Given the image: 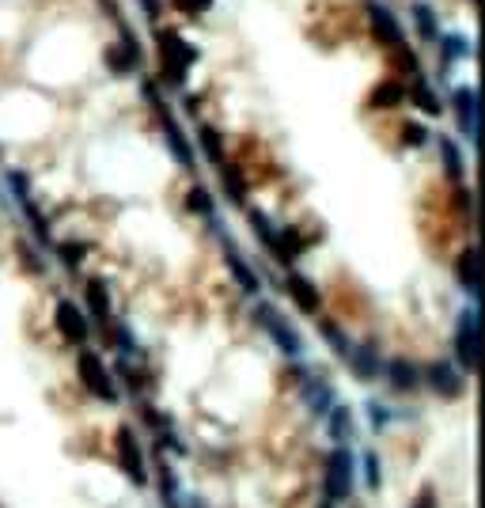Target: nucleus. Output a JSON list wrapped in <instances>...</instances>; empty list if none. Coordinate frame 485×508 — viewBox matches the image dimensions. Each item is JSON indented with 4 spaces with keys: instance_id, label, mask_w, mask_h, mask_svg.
Returning <instances> with one entry per match:
<instances>
[{
    "instance_id": "obj_36",
    "label": "nucleus",
    "mask_w": 485,
    "mask_h": 508,
    "mask_svg": "<svg viewBox=\"0 0 485 508\" xmlns=\"http://www.w3.org/2000/svg\"><path fill=\"white\" fill-rule=\"evenodd\" d=\"M114 349L121 353V357H137V349H141V346H137V337H133V330H129L126 323L114 330Z\"/></svg>"
},
{
    "instance_id": "obj_45",
    "label": "nucleus",
    "mask_w": 485,
    "mask_h": 508,
    "mask_svg": "<svg viewBox=\"0 0 485 508\" xmlns=\"http://www.w3.org/2000/svg\"><path fill=\"white\" fill-rule=\"evenodd\" d=\"M198 107H201V99H198V95H186V110L198 114Z\"/></svg>"
},
{
    "instance_id": "obj_32",
    "label": "nucleus",
    "mask_w": 485,
    "mask_h": 508,
    "mask_svg": "<svg viewBox=\"0 0 485 508\" xmlns=\"http://www.w3.org/2000/svg\"><path fill=\"white\" fill-rule=\"evenodd\" d=\"M319 334L326 337V342H331V349L345 361V353H349V346H353L349 337H345V330H341L338 323H331V319H322V323H319Z\"/></svg>"
},
{
    "instance_id": "obj_8",
    "label": "nucleus",
    "mask_w": 485,
    "mask_h": 508,
    "mask_svg": "<svg viewBox=\"0 0 485 508\" xmlns=\"http://www.w3.org/2000/svg\"><path fill=\"white\" fill-rule=\"evenodd\" d=\"M296 380H300V391H304V402L315 410L319 417H326L334 410V402H338V391H334V383H326L319 372H311V368H296Z\"/></svg>"
},
{
    "instance_id": "obj_42",
    "label": "nucleus",
    "mask_w": 485,
    "mask_h": 508,
    "mask_svg": "<svg viewBox=\"0 0 485 508\" xmlns=\"http://www.w3.org/2000/svg\"><path fill=\"white\" fill-rule=\"evenodd\" d=\"M137 4H141V12H145L148 23H155V20L163 15V0H137Z\"/></svg>"
},
{
    "instance_id": "obj_29",
    "label": "nucleus",
    "mask_w": 485,
    "mask_h": 508,
    "mask_svg": "<svg viewBox=\"0 0 485 508\" xmlns=\"http://www.w3.org/2000/svg\"><path fill=\"white\" fill-rule=\"evenodd\" d=\"M186 209H190V213H198V216H205V220H213V216H216V197H213L209 186H190Z\"/></svg>"
},
{
    "instance_id": "obj_40",
    "label": "nucleus",
    "mask_w": 485,
    "mask_h": 508,
    "mask_svg": "<svg viewBox=\"0 0 485 508\" xmlns=\"http://www.w3.org/2000/svg\"><path fill=\"white\" fill-rule=\"evenodd\" d=\"M8 182H12V190H15V201H31V190H27V175L23 171H8Z\"/></svg>"
},
{
    "instance_id": "obj_11",
    "label": "nucleus",
    "mask_w": 485,
    "mask_h": 508,
    "mask_svg": "<svg viewBox=\"0 0 485 508\" xmlns=\"http://www.w3.org/2000/svg\"><path fill=\"white\" fill-rule=\"evenodd\" d=\"M345 364L353 368V376L360 383H372L384 376V357H379V349L372 342H353L349 353H345Z\"/></svg>"
},
{
    "instance_id": "obj_30",
    "label": "nucleus",
    "mask_w": 485,
    "mask_h": 508,
    "mask_svg": "<svg viewBox=\"0 0 485 508\" xmlns=\"http://www.w3.org/2000/svg\"><path fill=\"white\" fill-rule=\"evenodd\" d=\"M20 209H23V216L31 220V228H34V235H39V240H42V243H49V216H46V213L39 209V201H34V197H31V201H23V206H20Z\"/></svg>"
},
{
    "instance_id": "obj_7",
    "label": "nucleus",
    "mask_w": 485,
    "mask_h": 508,
    "mask_svg": "<svg viewBox=\"0 0 485 508\" xmlns=\"http://www.w3.org/2000/svg\"><path fill=\"white\" fill-rule=\"evenodd\" d=\"M364 12H368V31H372V39L379 46H387V49L406 46V31H402V23L394 20V12L384 4V0H368Z\"/></svg>"
},
{
    "instance_id": "obj_38",
    "label": "nucleus",
    "mask_w": 485,
    "mask_h": 508,
    "mask_svg": "<svg viewBox=\"0 0 485 508\" xmlns=\"http://www.w3.org/2000/svg\"><path fill=\"white\" fill-rule=\"evenodd\" d=\"M402 133H406V145H410V148H421V145H428V137H432V129H428L425 122H406Z\"/></svg>"
},
{
    "instance_id": "obj_26",
    "label": "nucleus",
    "mask_w": 485,
    "mask_h": 508,
    "mask_svg": "<svg viewBox=\"0 0 485 508\" xmlns=\"http://www.w3.org/2000/svg\"><path fill=\"white\" fill-rule=\"evenodd\" d=\"M216 171H220V186H224V197H228L232 206H242V201H247V179H242V167L228 160V163H220Z\"/></svg>"
},
{
    "instance_id": "obj_47",
    "label": "nucleus",
    "mask_w": 485,
    "mask_h": 508,
    "mask_svg": "<svg viewBox=\"0 0 485 508\" xmlns=\"http://www.w3.org/2000/svg\"><path fill=\"white\" fill-rule=\"evenodd\" d=\"M322 508H334V501H326V504H322Z\"/></svg>"
},
{
    "instance_id": "obj_39",
    "label": "nucleus",
    "mask_w": 485,
    "mask_h": 508,
    "mask_svg": "<svg viewBox=\"0 0 485 508\" xmlns=\"http://www.w3.org/2000/svg\"><path fill=\"white\" fill-rule=\"evenodd\" d=\"M251 228H254V235H258V240H262V247L273 240V224H269V216L262 213V209H251Z\"/></svg>"
},
{
    "instance_id": "obj_22",
    "label": "nucleus",
    "mask_w": 485,
    "mask_h": 508,
    "mask_svg": "<svg viewBox=\"0 0 485 508\" xmlns=\"http://www.w3.org/2000/svg\"><path fill=\"white\" fill-rule=\"evenodd\" d=\"M410 20H413L418 35H421L428 46H436V39L444 35V27H440V15H436V8H432L428 0H413V4H410Z\"/></svg>"
},
{
    "instance_id": "obj_33",
    "label": "nucleus",
    "mask_w": 485,
    "mask_h": 508,
    "mask_svg": "<svg viewBox=\"0 0 485 508\" xmlns=\"http://www.w3.org/2000/svg\"><path fill=\"white\" fill-rule=\"evenodd\" d=\"M88 250H92V247L80 243V240H61V243H57V258H61L68 269H76L84 258H88Z\"/></svg>"
},
{
    "instance_id": "obj_5",
    "label": "nucleus",
    "mask_w": 485,
    "mask_h": 508,
    "mask_svg": "<svg viewBox=\"0 0 485 508\" xmlns=\"http://www.w3.org/2000/svg\"><path fill=\"white\" fill-rule=\"evenodd\" d=\"M141 61H145L141 42H137V35L126 23H121V42L102 49V65H107V73H114V76H129V73L141 69Z\"/></svg>"
},
{
    "instance_id": "obj_14",
    "label": "nucleus",
    "mask_w": 485,
    "mask_h": 508,
    "mask_svg": "<svg viewBox=\"0 0 485 508\" xmlns=\"http://www.w3.org/2000/svg\"><path fill=\"white\" fill-rule=\"evenodd\" d=\"M224 266L232 269V277H235V285H239L242 293H247V296H258V289H262V281H258V274L251 269V262L242 258L239 247L228 240V235H224Z\"/></svg>"
},
{
    "instance_id": "obj_37",
    "label": "nucleus",
    "mask_w": 485,
    "mask_h": 508,
    "mask_svg": "<svg viewBox=\"0 0 485 508\" xmlns=\"http://www.w3.org/2000/svg\"><path fill=\"white\" fill-rule=\"evenodd\" d=\"M141 95L148 99V107L155 110V114H160V110H167V99H163V92H160V83H155V80H141Z\"/></svg>"
},
{
    "instance_id": "obj_43",
    "label": "nucleus",
    "mask_w": 485,
    "mask_h": 508,
    "mask_svg": "<svg viewBox=\"0 0 485 508\" xmlns=\"http://www.w3.org/2000/svg\"><path fill=\"white\" fill-rule=\"evenodd\" d=\"M368 414H372V425H375V429H384L387 421H391V414L384 410V402H368Z\"/></svg>"
},
{
    "instance_id": "obj_20",
    "label": "nucleus",
    "mask_w": 485,
    "mask_h": 508,
    "mask_svg": "<svg viewBox=\"0 0 485 508\" xmlns=\"http://www.w3.org/2000/svg\"><path fill=\"white\" fill-rule=\"evenodd\" d=\"M285 289H288L292 303H296V308H300L304 315H319V308H322V296H319V289H315V285H311L304 274H288Z\"/></svg>"
},
{
    "instance_id": "obj_34",
    "label": "nucleus",
    "mask_w": 485,
    "mask_h": 508,
    "mask_svg": "<svg viewBox=\"0 0 485 508\" xmlns=\"http://www.w3.org/2000/svg\"><path fill=\"white\" fill-rule=\"evenodd\" d=\"M394 61H398V65H402V73H406V80H413V76H425V69H421V61H418V54H413V46H410V42L394 49Z\"/></svg>"
},
{
    "instance_id": "obj_1",
    "label": "nucleus",
    "mask_w": 485,
    "mask_h": 508,
    "mask_svg": "<svg viewBox=\"0 0 485 508\" xmlns=\"http://www.w3.org/2000/svg\"><path fill=\"white\" fill-rule=\"evenodd\" d=\"M198 46L182 39L175 27H160L155 31V61H160V80L167 83V88H186V76L190 69L198 65Z\"/></svg>"
},
{
    "instance_id": "obj_13",
    "label": "nucleus",
    "mask_w": 485,
    "mask_h": 508,
    "mask_svg": "<svg viewBox=\"0 0 485 508\" xmlns=\"http://www.w3.org/2000/svg\"><path fill=\"white\" fill-rule=\"evenodd\" d=\"M57 327H61V334H65L73 346H88L92 323H88V315H84L73 300H61V303H57Z\"/></svg>"
},
{
    "instance_id": "obj_19",
    "label": "nucleus",
    "mask_w": 485,
    "mask_h": 508,
    "mask_svg": "<svg viewBox=\"0 0 485 508\" xmlns=\"http://www.w3.org/2000/svg\"><path fill=\"white\" fill-rule=\"evenodd\" d=\"M455 281H459V289L466 296H478L481 289V266H478V247H463L459 250V258H455Z\"/></svg>"
},
{
    "instance_id": "obj_44",
    "label": "nucleus",
    "mask_w": 485,
    "mask_h": 508,
    "mask_svg": "<svg viewBox=\"0 0 485 508\" xmlns=\"http://www.w3.org/2000/svg\"><path fill=\"white\" fill-rule=\"evenodd\" d=\"M410 508H436V497H432V489H425V494H421L418 501H413Z\"/></svg>"
},
{
    "instance_id": "obj_15",
    "label": "nucleus",
    "mask_w": 485,
    "mask_h": 508,
    "mask_svg": "<svg viewBox=\"0 0 485 508\" xmlns=\"http://www.w3.org/2000/svg\"><path fill=\"white\" fill-rule=\"evenodd\" d=\"M160 126H163V141H167V148H171V156H175L182 167H198L194 145H190V141L182 137V126L175 122V114H171V107H167V110H160Z\"/></svg>"
},
{
    "instance_id": "obj_28",
    "label": "nucleus",
    "mask_w": 485,
    "mask_h": 508,
    "mask_svg": "<svg viewBox=\"0 0 485 508\" xmlns=\"http://www.w3.org/2000/svg\"><path fill=\"white\" fill-rule=\"evenodd\" d=\"M326 425H331V436L338 440V444H349V440H353V410L338 399L334 410L326 414Z\"/></svg>"
},
{
    "instance_id": "obj_27",
    "label": "nucleus",
    "mask_w": 485,
    "mask_h": 508,
    "mask_svg": "<svg viewBox=\"0 0 485 508\" xmlns=\"http://www.w3.org/2000/svg\"><path fill=\"white\" fill-rule=\"evenodd\" d=\"M198 148L205 152V156L213 160V167H220V163H228V148H224V133L216 129V126H209V122H201L198 126Z\"/></svg>"
},
{
    "instance_id": "obj_21",
    "label": "nucleus",
    "mask_w": 485,
    "mask_h": 508,
    "mask_svg": "<svg viewBox=\"0 0 485 508\" xmlns=\"http://www.w3.org/2000/svg\"><path fill=\"white\" fill-rule=\"evenodd\" d=\"M402 103H406V83L398 76H384L368 92V107L372 110H391V107H402Z\"/></svg>"
},
{
    "instance_id": "obj_46",
    "label": "nucleus",
    "mask_w": 485,
    "mask_h": 508,
    "mask_svg": "<svg viewBox=\"0 0 485 508\" xmlns=\"http://www.w3.org/2000/svg\"><path fill=\"white\" fill-rule=\"evenodd\" d=\"M102 8L110 12V20H118V0H102Z\"/></svg>"
},
{
    "instance_id": "obj_18",
    "label": "nucleus",
    "mask_w": 485,
    "mask_h": 508,
    "mask_svg": "<svg viewBox=\"0 0 485 508\" xmlns=\"http://www.w3.org/2000/svg\"><path fill=\"white\" fill-rule=\"evenodd\" d=\"M84 303H88V311H92L95 323L107 330V327H110V319H114V303H110L107 281H88V285H84Z\"/></svg>"
},
{
    "instance_id": "obj_3",
    "label": "nucleus",
    "mask_w": 485,
    "mask_h": 508,
    "mask_svg": "<svg viewBox=\"0 0 485 508\" xmlns=\"http://www.w3.org/2000/svg\"><path fill=\"white\" fill-rule=\"evenodd\" d=\"M481 357V337H478V311L463 308L455 323V364L459 372H474Z\"/></svg>"
},
{
    "instance_id": "obj_2",
    "label": "nucleus",
    "mask_w": 485,
    "mask_h": 508,
    "mask_svg": "<svg viewBox=\"0 0 485 508\" xmlns=\"http://www.w3.org/2000/svg\"><path fill=\"white\" fill-rule=\"evenodd\" d=\"M254 319H258V327H262V330L273 337V346L281 349L285 357H304V337H300V330L292 327L269 300H258V303H254Z\"/></svg>"
},
{
    "instance_id": "obj_4",
    "label": "nucleus",
    "mask_w": 485,
    "mask_h": 508,
    "mask_svg": "<svg viewBox=\"0 0 485 508\" xmlns=\"http://www.w3.org/2000/svg\"><path fill=\"white\" fill-rule=\"evenodd\" d=\"M76 368H80V380L84 387L102 399V402H118V387H114V376H110V368L99 361V353H92L88 346L80 349V357H76Z\"/></svg>"
},
{
    "instance_id": "obj_24",
    "label": "nucleus",
    "mask_w": 485,
    "mask_h": 508,
    "mask_svg": "<svg viewBox=\"0 0 485 508\" xmlns=\"http://www.w3.org/2000/svg\"><path fill=\"white\" fill-rule=\"evenodd\" d=\"M436 148H440V160H444L447 179L463 182V179H466V152L459 148V141L452 137V133H440V137H436Z\"/></svg>"
},
{
    "instance_id": "obj_41",
    "label": "nucleus",
    "mask_w": 485,
    "mask_h": 508,
    "mask_svg": "<svg viewBox=\"0 0 485 508\" xmlns=\"http://www.w3.org/2000/svg\"><path fill=\"white\" fill-rule=\"evenodd\" d=\"M364 470H368V486L379 489V460H375V451H364Z\"/></svg>"
},
{
    "instance_id": "obj_23",
    "label": "nucleus",
    "mask_w": 485,
    "mask_h": 508,
    "mask_svg": "<svg viewBox=\"0 0 485 508\" xmlns=\"http://www.w3.org/2000/svg\"><path fill=\"white\" fill-rule=\"evenodd\" d=\"M266 250H273V258L277 262H285V266H292L304 254V240H300V232L296 228H277L273 232V240L266 243Z\"/></svg>"
},
{
    "instance_id": "obj_12",
    "label": "nucleus",
    "mask_w": 485,
    "mask_h": 508,
    "mask_svg": "<svg viewBox=\"0 0 485 508\" xmlns=\"http://www.w3.org/2000/svg\"><path fill=\"white\" fill-rule=\"evenodd\" d=\"M118 451H121V467H126L129 482H133V486H148L145 451H141V444H137V433H133V429H121V433H118Z\"/></svg>"
},
{
    "instance_id": "obj_10",
    "label": "nucleus",
    "mask_w": 485,
    "mask_h": 508,
    "mask_svg": "<svg viewBox=\"0 0 485 508\" xmlns=\"http://www.w3.org/2000/svg\"><path fill=\"white\" fill-rule=\"evenodd\" d=\"M421 383H428L440 399L463 395V372L455 361H432L428 368H421Z\"/></svg>"
},
{
    "instance_id": "obj_25",
    "label": "nucleus",
    "mask_w": 485,
    "mask_h": 508,
    "mask_svg": "<svg viewBox=\"0 0 485 508\" xmlns=\"http://www.w3.org/2000/svg\"><path fill=\"white\" fill-rule=\"evenodd\" d=\"M436 49H440V65L447 69V65H455V61H466L474 54V46L466 35H459V31H444V35L436 39Z\"/></svg>"
},
{
    "instance_id": "obj_35",
    "label": "nucleus",
    "mask_w": 485,
    "mask_h": 508,
    "mask_svg": "<svg viewBox=\"0 0 485 508\" xmlns=\"http://www.w3.org/2000/svg\"><path fill=\"white\" fill-rule=\"evenodd\" d=\"M216 0H171V8H175L179 15H190V20H201L205 12H213Z\"/></svg>"
},
{
    "instance_id": "obj_17",
    "label": "nucleus",
    "mask_w": 485,
    "mask_h": 508,
    "mask_svg": "<svg viewBox=\"0 0 485 508\" xmlns=\"http://www.w3.org/2000/svg\"><path fill=\"white\" fill-rule=\"evenodd\" d=\"M384 372H387L391 391H398V395H410V391H418V387H421V368L413 364L410 357H391V361H384Z\"/></svg>"
},
{
    "instance_id": "obj_31",
    "label": "nucleus",
    "mask_w": 485,
    "mask_h": 508,
    "mask_svg": "<svg viewBox=\"0 0 485 508\" xmlns=\"http://www.w3.org/2000/svg\"><path fill=\"white\" fill-rule=\"evenodd\" d=\"M114 372H118V380H121V383H126V387H129V391H133V395H141V391H145V387H148V380L141 376V368H133V364H129V357H121V361L114 364Z\"/></svg>"
},
{
    "instance_id": "obj_16",
    "label": "nucleus",
    "mask_w": 485,
    "mask_h": 508,
    "mask_svg": "<svg viewBox=\"0 0 485 508\" xmlns=\"http://www.w3.org/2000/svg\"><path fill=\"white\" fill-rule=\"evenodd\" d=\"M406 103H413V110H421L425 118H440L444 114V99L425 76H413L406 83Z\"/></svg>"
},
{
    "instance_id": "obj_6",
    "label": "nucleus",
    "mask_w": 485,
    "mask_h": 508,
    "mask_svg": "<svg viewBox=\"0 0 485 508\" xmlns=\"http://www.w3.org/2000/svg\"><path fill=\"white\" fill-rule=\"evenodd\" d=\"M353 474H357L353 451L345 448V444H338L331 451V460H326V494H331L334 504L338 501H349V494H353Z\"/></svg>"
},
{
    "instance_id": "obj_9",
    "label": "nucleus",
    "mask_w": 485,
    "mask_h": 508,
    "mask_svg": "<svg viewBox=\"0 0 485 508\" xmlns=\"http://www.w3.org/2000/svg\"><path fill=\"white\" fill-rule=\"evenodd\" d=\"M452 110H455V122H459V133L466 141H478V92L471 83H455L452 88Z\"/></svg>"
}]
</instances>
